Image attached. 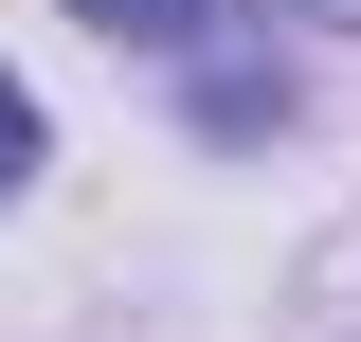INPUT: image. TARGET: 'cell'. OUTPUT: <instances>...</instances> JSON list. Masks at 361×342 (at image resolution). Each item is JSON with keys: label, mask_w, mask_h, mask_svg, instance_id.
I'll return each instance as SVG.
<instances>
[{"label": "cell", "mask_w": 361, "mask_h": 342, "mask_svg": "<svg viewBox=\"0 0 361 342\" xmlns=\"http://www.w3.org/2000/svg\"><path fill=\"white\" fill-rule=\"evenodd\" d=\"M18 180H37V90L0 72V198H18Z\"/></svg>", "instance_id": "3"}, {"label": "cell", "mask_w": 361, "mask_h": 342, "mask_svg": "<svg viewBox=\"0 0 361 342\" xmlns=\"http://www.w3.org/2000/svg\"><path fill=\"white\" fill-rule=\"evenodd\" d=\"M271 18H361V0H271Z\"/></svg>", "instance_id": "4"}, {"label": "cell", "mask_w": 361, "mask_h": 342, "mask_svg": "<svg viewBox=\"0 0 361 342\" xmlns=\"http://www.w3.org/2000/svg\"><path fill=\"white\" fill-rule=\"evenodd\" d=\"M73 18H109V37H145V54H180L199 18H217V0H73Z\"/></svg>", "instance_id": "2"}, {"label": "cell", "mask_w": 361, "mask_h": 342, "mask_svg": "<svg viewBox=\"0 0 361 342\" xmlns=\"http://www.w3.org/2000/svg\"><path fill=\"white\" fill-rule=\"evenodd\" d=\"M289 342H361V234H343V253H307V289H289Z\"/></svg>", "instance_id": "1"}]
</instances>
